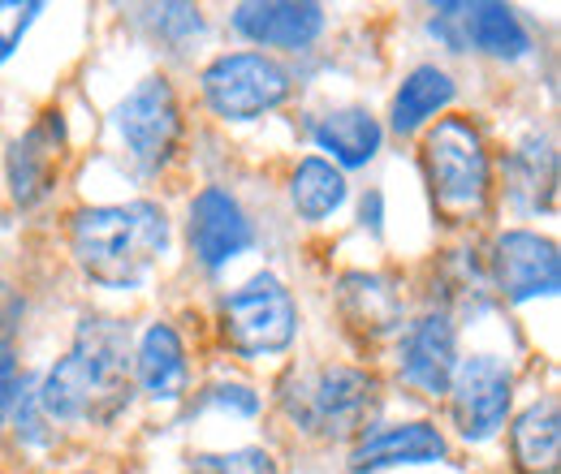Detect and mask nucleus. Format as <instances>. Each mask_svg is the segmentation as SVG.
Segmentation results:
<instances>
[{
	"mask_svg": "<svg viewBox=\"0 0 561 474\" xmlns=\"http://www.w3.org/2000/svg\"><path fill=\"white\" fill-rule=\"evenodd\" d=\"M35 406L57 423H113L130 406V328L122 320H82L73 349L35 389Z\"/></svg>",
	"mask_w": 561,
	"mask_h": 474,
	"instance_id": "1",
	"label": "nucleus"
},
{
	"mask_svg": "<svg viewBox=\"0 0 561 474\" xmlns=\"http://www.w3.org/2000/svg\"><path fill=\"white\" fill-rule=\"evenodd\" d=\"M70 246L78 268L95 285L139 289L156 259L169 251V216L147 199L82 207L70 224Z\"/></svg>",
	"mask_w": 561,
	"mask_h": 474,
	"instance_id": "2",
	"label": "nucleus"
},
{
	"mask_svg": "<svg viewBox=\"0 0 561 474\" xmlns=\"http://www.w3.org/2000/svg\"><path fill=\"white\" fill-rule=\"evenodd\" d=\"M376 406H380L376 375L363 367H346V362L311 367L280 384L285 418L316 440H351L371 423Z\"/></svg>",
	"mask_w": 561,
	"mask_h": 474,
	"instance_id": "3",
	"label": "nucleus"
},
{
	"mask_svg": "<svg viewBox=\"0 0 561 474\" xmlns=\"http://www.w3.org/2000/svg\"><path fill=\"white\" fill-rule=\"evenodd\" d=\"M432 204L449 220H476L492 195V155L471 117H440L423 138Z\"/></svg>",
	"mask_w": 561,
	"mask_h": 474,
	"instance_id": "4",
	"label": "nucleus"
},
{
	"mask_svg": "<svg viewBox=\"0 0 561 474\" xmlns=\"http://www.w3.org/2000/svg\"><path fill=\"white\" fill-rule=\"evenodd\" d=\"M220 324H225L229 349L238 358L255 362V358L285 354L294 345V337H298V307H294V293L280 285L273 271H260L247 285H238L233 293H225Z\"/></svg>",
	"mask_w": 561,
	"mask_h": 474,
	"instance_id": "5",
	"label": "nucleus"
},
{
	"mask_svg": "<svg viewBox=\"0 0 561 474\" xmlns=\"http://www.w3.org/2000/svg\"><path fill=\"white\" fill-rule=\"evenodd\" d=\"M113 126L142 177L160 173L182 142V108L169 78L156 73V78H142L135 91H126V100L113 113Z\"/></svg>",
	"mask_w": 561,
	"mask_h": 474,
	"instance_id": "6",
	"label": "nucleus"
},
{
	"mask_svg": "<svg viewBox=\"0 0 561 474\" xmlns=\"http://www.w3.org/2000/svg\"><path fill=\"white\" fill-rule=\"evenodd\" d=\"M204 100L220 122H255L289 100V73L264 53H225L204 69Z\"/></svg>",
	"mask_w": 561,
	"mask_h": 474,
	"instance_id": "7",
	"label": "nucleus"
},
{
	"mask_svg": "<svg viewBox=\"0 0 561 474\" xmlns=\"http://www.w3.org/2000/svg\"><path fill=\"white\" fill-rule=\"evenodd\" d=\"M514 402V375L501 358L492 354H471L458 358L454 380H449V414L462 440L484 444L505 427V414Z\"/></svg>",
	"mask_w": 561,
	"mask_h": 474,
	"instance_id": "8",
	"label": "nucleus"
},
{
	"mask_svg": "<svg viewBox=\"0 0 561 474\" xmlns=\"http://www.w3.org/2000/svg\"><path fill=\"white\" fill-rule=\"evenodd\" d=\"M492 285L505 302L553 298L561 289L558 246L531 229H505L492 246Z\"/></svg>",
	"mask_w": 561,
	"mask_h": 474,
	"instance_id": "9",
	"label": "nucleus"
},
{
	"mask_svg": "<svg viewBox=\"0 0 561 474\" xmlns=\"http://www.w3.org/2000/svg\"><path fill=\"white\" fill-rule=\"evenodd\" d=\"M61 160H66V117L57 108H48L26 135L9 142L4 182H9L13 204L18 207L44 204L53 195V186H57Z\"/></svg>",
	"mask_w": 561,
	"mask_h": 474,
	"instance_id": "10",
	"label": "nucleus"
},
{
	"mask_svg": "<svg viewBox=\"0 0 561 474\" xmlns=\"http://www.w3.org/2000/svg\"><path fill=\"white\" fill-rule=\"evenodd\" d=\"M454 367H458V333L445 311H427L398 333V375L415 393L445 397Z\"/></svg>",
	"mask_w": 561,
	"mask_h": 474,
	"instance_id": "11",
	"label": "nucleus"
},
{
	"mask_svg": "<svg viewBox=\"0 0 561 474\" xmlns=\"http://www.w3.org/2000/svg\"><path fill=\"white\" fill-rule=\"evenodd\" d=\"M186 233H191L195 259L208 271H220L225 264H233L238 255H247V251L255 246V224H251V216L242 211V204H238L229 190H220V186H208V190L195 195Z\"/></svg>",
	"mask_w": 561,
	"mask_h": 474,
	"instance_id": "12",
	"label": "nucleus"
},
{
	"mask_svg": "<svg viewBox=\"0 0 561 474\" xmlns=\"http://www.w3.org/2000/svg\"><path fill=\"white\" fill-rule=\"evenodd\" d=\"M329 18L324 4H298V0H251L233 9V31L260 48L280 53H307L324 35Z\"/></svg>",
	"mask_w": 561,
	"mask_h": 474,
	"instance_id": "13",
	"label": "nucleus"
},
{
	"mask_svg": "<svg viewBox=\"0 0 561 474\" xmlns=\"http://www.w3.org/2000/svg\"><path fill=\"white\" fill-rule=\"evenodd\" d=\"M449 458V440L432 423H393L363 436L351 453V474H376L393 466H432Z\"/></svg>",
	"mask_w": 561,
	"mask_h": 474,
	"instance_id": "14",
	"label": "nucleus"
},
{
	"mask_svg": "<svg viewBox=\"0 0 561 474\" xmlns=\"http://www.w3.org/2000/svg\"><path fill=\"white\" fill-rule=\"evenodd\" d=\"M505 195L523 216L553 211V199H558V151H553V138L527 135L510 151Z\"/></svg>",
	"mask_w": 561,
	"mask_h": 474,
	"instance_id": "15",
	"label": "nucleus"
},
{
	"mask_svg": "<svg viewBox=\"0 0 561 474\" xmlns=\"http://www.w3.org/2000/svg\"><path fill=\"white\" fill-rule=\"evenodd\" d=\"M458 39L462 53H484L496 61H518L531 53V35L523 26V18L510 4H458Z\"/></svg>",
	"mask_w": 561,
	"mask_h": 474,
	"instance_id": "16",
	"label": "nucleus"
},
{
	"mask_svg": "<svg viewBox=\"0 0 561 474\" xmlns=\"http://www.w3.org/2000/svg\"><path fill=\"white\" fill-rule=\"evenodd\" d=\"M135 375H139L142 393L160 406L182 402L186 384H191V367H186V349L182 337L169 324H151L139 337V354H135Z\"/></svg>",
	"mask_w": 561,
	"mask_h": 474,
	"instance_id": "17",
	"label": "nucleus"
},
{
	"mask_svg": "<svg viewBox=\"0 0 561 474\" xmlns=\"http://www.w3.org/2000/svg\"><path fill=\"white\" fill-rule=\"evenodd\" d=\"M311 138L320 151H329L342 169H363L376 160L380 142H385V130L380 122L367 113V108H333L324 113L316 126H311ZM329 160V164H333Z\"/></svg>",
	"mask_w": 561,
	"mask_h": 474,
	"instance_id": "18",
	"label": "nucleus"
},
{
	"mask_svg": "<svg viewBox=\"0 0 561 474\" xmlns=\"http://www.w3.org/2000/svg\"><path fill=\"white\" fill-rule=\"evenodd\" d=\"M342 311L367 337L402 333V293L393 289V280H385L376 271H351L342 280Z\"/></svg>",
	"mask_w": 561,
	"mask_h": 474,
	"instance_id": "19",
	"label": "nucleus"
},
{
	"mask_svg": "<svg viewBox=\"0 0 561 474\" xmlns=\"http://www.w3.org/2000/svg\"><path fill=\"white\" fill-rule=\"evenodd\" d=\"M510 444H514V462L523 474H558L561 466V414L558 397H545V402H531L514 418V431H510Z\"/></svg>",
	"mask_w": 561,
	"mask_h": 474,
	"instance_id": "20",
	"label": "nucleus"
},
{
	"mask_svg": "<svg viewBox=\"0 0 561 474\" xmlns=\"http://www.w3.org/2000/svg\"><path fill=\"white\" fill-rule=\"evenodd\" d=\"M454 78L445 73L440 66H415L407 78H402V86H398V95H393V108H389V126L398 130V135H415L420 126H427L440 108H449L454 104Z\"/></svg>",
	"mask_w": 561,
	"mask_h": 474,
	"instance_id": "21",
	"label": "nucleus"
},
{
	"mask_svg": "<svg viewBox=\"0 0 561 474\" xmlns=\"http://www.w3.org/2000/svg\"><path fill=\"white\" fill-rule=\"evenodd\" d=\"M346 195H351L346 173L337 164H329L324 155H307L289 173V204H294V211L302 220H311V224L329 220L337 207L346 204Z\"/></svg>",
	"mask_w": 561,
	"mask_h": 474,
	"instance_id": "22",
	"label": "nucleus"
},
{
	"mask_svg": "<svg viewBox=\"0 0 561 474\" xmlns=\"http://www.w3.org/2000/svg\"><path fill=\"white\" fill-rule=\"evenodd\" d=\"M142 22L151 26L156 39H164V44H173V48L204 31V13H199L195 4H147V9H142Z\"/></svg>",
	"mask_w": 561,
	"mask_h": 474,
	"instance_id": "23",
	"label": "nucleus"
},
{
	"mask_svg": "<svg viewBox=\"0 0 561 474\" xmlns=\"http://www.w3.org/2000/svg\"><path fill=\"white\" fill-rule=\"evenodd\" d=\"M191 474H277V458L268 449H229L191 458Z\"/></svg>",
	"mask_w": 561,
	"mask_h": 474,
	"instance_id": "24",
	"label": "nucleus"
},
{
	"mask_svg": "<svg viewBox=\"0 0 561 474\" xmlns=\"http://www.w3.org/2000/svg\"><path fill=\"white\" fill-rule=\"evenodd\" d=\"M44 13V4L39 0H26V4H18V0H0V66L18 53V44H22V35L35 26V18Z\"/></svg>",
	"mask_w": 561,
	"mask_h": 474,
	"instance_id": "25",
	"label": "nucleus"
},
{
	"mask_svg": "<svg viewBox=\"0 0 561 474\" xmlns=\"http://www.w3.org/2000/svg\"><path fill=\"white\" fill-rule=\"evenodd\" d=\"M26 393H31V375L22 371L18 349L0 337V423H9L13 406H18Z\"/></svg>",
	"mask_w": 561,
	"mask_h": 474,
	"instance_id": "26",
	"label": "nucleus"
},
{
	"mask_svg": "<svg viewBox=\"0 0 561 474\" xmlns=\"http://www.w3.org/2000/svg\"><path fill=\"white\" fill-rule=\"evenodd\" d=\"M9 418H13V431H18L22 444H48L53 440V423L44 418V409L35 406V393H26Z\"/></svg>",
	"mask_w": 561,
	"mask_h": 474,
	"instance_id": "27",
	"label": "nucleus"
},
{
	"mask_svg": "<svg viewBox=\"0 0 561 474\" xmlns=\"http://www.w3.org/2000/svg\"><path fill=\"white\" fill-rule=\"evenodd\" d=\"M199 406H225L233 409V414H242V418H251V414H260V397L247 384H216V389L204 393Z\"/></svg>",
	"mask_w": 561,
	"mask_h": 474,
	"instance_id": "28",
	"label": "nucleus"
},
{
	"mask_svg": "<svg viewBox=\"0 0 561 474\" xmlns=\"http://www.w3.org/2000/svg\"><path fill=\"white\" fill-rule=\"evenodd\" d=\"M358 224H363L367 233H380V229H385V199H380V190H367V195H363V204H358Z\"/></svg>",
	"mask_w": 561,
	"mask_h": 474,
	"instance_id": "29",
	"label": "nucleus"
},
{
	"mask_svg": "<svg viewBox=\"0 0 561 474\" xmlns=\"http://www.w3.org/2000/svg\"><path fill=\"white\" fill-rule=\"evenodd\" d=\"M82 474H91V471H82Z\"/></svg>",
	"mask_w": 561,
	"mask_h": 474,
	"instance_id": "30",
	"label": "nucleus"
}]
</instances>
